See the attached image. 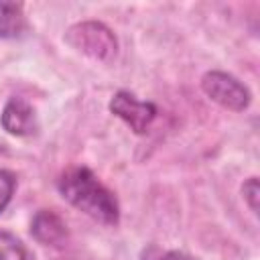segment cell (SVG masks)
Returning a JSON list of instances; mask_svg holds the SVG:
<instances>
[{"label": "cell", "instance_id": "obj_6", "mask_svg": "<svg viewBox=\"0 0 260 260\" xmlns=\"http://www.w3.org/2000/svg\"><path fill=\"white\" fill-rule=\"evenodd\" d=\"M30 234L37 242L41 244H59L67 236V228L63 219L51 211V209H41L30 223Z\"/></svg>", "mask_w": 260, "mask_h": 260}, {"label": "cell", "instance_id": "obj_1", "mask_svg": "<svg viewBox=\"0 0 260 260\" xmlns=\"http://www.w3.org/2000/svg\"><path fill=\"white\" fill-rule=\"evenodd\" d=\"M57 189L67 203L91 219L104 225H116L120 221V205L116 195L102 185L87 167L65 169L57 179Z\"/></svg>", "mask_w": 260, "mask_h": 260}, {"label": "cell", "instance_id": "obj_2", "mask_svg": "<svg viewBox=\"0 0 260 260\" xmlns=\"http://www.w3.org/2000/svg\"><path fill=\"white\" fill-rule=\"evenodd\" d=\"M65 39L73 49L81 51L83 55L91 59H100V61L112 59L118 51L114 32L104 22H98V20H85V22L73 24L67 30Z\"/></svg>", "mask_w": 260, "mask_h": 260}, {"label": "cell", "instance_id": "obj_3", "mask_svg": "<svg viewBox=\"0 0 260 260\" xmlns=\"http://www.w3.org/2000/svg\"><path fill=\"white\" fill-rule=\"evenodd\" d=\"M201 87L207 98L232 112H242L250 104L248 87L225 71H207L201 79Z\"/></svg>", "mask_w": 260, "mask_h": 260}, {"label": "cell", "instance_id": "obj_5", "mask_svg": "<svg viewBox=\"0 0 260 260\" xmlns=\"http://www.w3.org/2000/svg\"><path fill=\"white\" fill-rule=\"evenodd\" d=\"M0 124L8 134L28 136L37 128V118L32 106L22 98H10L0 114Z\"/></svg>", "mask_w": 260, "mask_h": 260}, {"label": "cell", "instance_id": "obj_7", "mask_svg": "<svg viewBox=\"0 0 260 260\" xmlns=\"http://www.w3.org/2000/svg\"><path fill=\"white\" fill-rule=\"evenodd\" d=\"M26 30L22 6L16 2H0V39H20Z\"/></svg>", "mask_w": 260, "mask_h": 260}, {"label": "cell", "instance_id": "obj_9", "mask_svg": "<svg viewBox=\"0 0 260 260\" xmlns=\"http://www.w3.org/2000/svg\"><path fill=\"white\" fill-rule=\"evenodd\" d=\"M14 187H16V177L10 171L0 169V213L10 203V199L14 195Z\"/></svg>", "mask_w": 260, "mask_h": 260}, {"label": "cell", "instance_id": "obj_11", "mask_svg": "<svg viewBox=\"0 0 260 260\" xmlns=\"http://www.w3.org/2000/svg\"><path fill=\"white\" fill-rule=\"evenodd\" d=\"M162 260H195V258H191V256L185 254V252H177V250H173V252H167V254L162 256Z\"/></svg>", "mask_w": 260, "mask_h": 260}, {"label": "cell", "instance_id": "obj_4", "mask_svg": "<svg viewBox=\"0 0 260 260\" xmlns=\"http://www.w3.org/2000/svg\"><path fill=\"white\" fill-rule=\"evenodd\" d=\"M110 112L124 120L130 130L136 134H144L150 122L156 118V106L152 102H142L130 91H116L110 100Z\"/></svg>", "mask_w": 260, "mask_h": 260}, {"label": "cell", "instance_id": "obj_8", "mask_svg": "<svg viewBox=\"0 0 260 260\" xmlns=\"http://www.w3.org/2000/svg\"><path fill=\"white\" fill-rule=\"evenodd\" d=\"M0 260H26V250L22 242L10 232L0 230Z\"/></svg>", "mask_w": 260, "mask_h": 260}, {"label": "cell", "instance_id": "obj_10", "mask_svg": "<svg viewBox=\"0 0 260 260\" xmlns=\"http://www.w3.org/2000/svg\"><path fill=\"white\" fill-rule=\"evenodd\" d=\"M242 193H244V201L248 203V207L256 213V211H258V193H260V189H258V179H256V177L248 179V183H244V187H242Z\"/></svg>", "mask_w": 260, "mask_h": 260}]
</instances>
